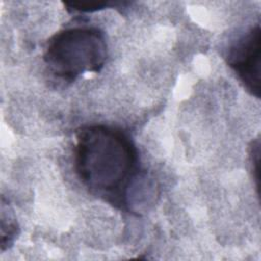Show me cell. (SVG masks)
Returning a JSON list of instances; mask_svg holds the SVG:
<instances>
[{"instance_id":"6","label":"cell","mask_w":261,"mask_h":261,"mask_svg":"<svg viewBox=\"0 0 261 261\" xmlns=\"http://www.w3.org/2000/svg\"><path fill=\"white\" fill-rule=\"evenodd\" d=\"M259 156H260V144L259 140L252 142V146L250 147V159L252 164V171L254 172V176L256 179L257 189L259 190Z\"/></svg>"},{"instance_id":"5","label":"cell","mask_w":261,"mask_h":261,"mask_svg":"<svg viewBox=\"0 0 261 261\" xmlns=\"http://www.w3.org/2000/svg\"><path fill=\"white\" fill-rule=\"evenodd\" d=\"M119 3L114 2H102V1H73V2H65L64 5L69 12L77 11V12H95L107 7L117 6Z\"/></svg>"},{"instance_id":"2","label":"cell","mask_w":261,"mask_h":261,"mask_svg":"<svg viewBox=\"0 0 261 261\" xmlns=\"http://www.w3.org/2000/svg\"><path fill=\"white\" fill-rule=\"evenodd\" d=\"M104 32L94 25H73L53 34L43 59L49 71L63 82H74L86 72L98 73L107 59Z\"/></svg>"},{"instance_id":"4","label":"cell","mask_w":261,"mask_h":261,"mask_svg":"<svg viewBox=\"0 0 261 261\" xmlns=\"http://www.w3.org/2000/svg\"><path fill=\"white\" fill-rule=\"evenodd\" d=\"M19 226L16 221L13 210L8 204L4 203L2 198L1 206V251L8 249L18 234Z\"/></svg>"},{"instance_id":"3","label":"cell","mask_w":261,"mask_h":261,"mask_svg":"<svg viewBox=\"0 0 261 261\" xmlns=\"http://www.w3.org/2000/svg\"><path fill=\"white\" fill-rule=\"evenodd\" d=\"M260 56L261 30L256 24L240 37L228 49L225 56L227 65L234 71L246 90L260 98Z\"/></svg>"},{"instance_id":"1","label":"cell","mask_w":261,"mask_h":261,"mask_svg":"<svg viewBox=\"0 0 261 261\" xmlns=\"http://www.w3.org/2000/svg\"><path fill=\"white\" fill-rule=\"evenodd\" d=\"M74 171L94 196L116 209L135 212L139 190L150 186L129 134L108 124H88L74 133Z\"/></svg>"}]
</instances>
